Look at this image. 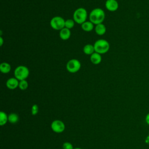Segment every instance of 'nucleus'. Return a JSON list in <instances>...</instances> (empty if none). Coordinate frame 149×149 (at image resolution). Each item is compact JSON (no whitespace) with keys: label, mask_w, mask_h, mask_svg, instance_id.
Returning a JSON list of instances; mask_svg holds the SVG:
<instances>
[{"label":"nucleus","mask_w":149,"mask_h":149,"mask_svg":"<svg viewBox=\"0 0 149 149\" xmlns=\"http://www.w3.org/2000/svg\"><path fill=\"white\" fill-rule=\"evenodd\" d=\"M51 129L56 133H62L65 129V124L63 122L59 120H54L51 123Z\"/></svg>","instance_id":"nucleus-7"},{"label":"nucleus","mask_w":149,"mask_h":149,"mask_svg":"<svg viewBox=\"0 0 149 149\" xmlns=\"http://www.w3.org/2000/svg\"><path fill=\"white\" fill-rule=\"evenodd\" d=\"M29 75V70L27 67L20 65L16 68L14 71V76L18 80H26Z\"/></svg>","instance_id":"nucleus-4"},{"label":"nucleus","mask_w":149,"mask_h":149,"mask_svg":"<svg viewBox=\"0 0 149 149\" xmlns=\"http://www.w3.org/2000/svg\"><path fill=\"white\" fill-rule=\"evenodd\" d=\"M11 70V66L9 63L7 62H2L0 65V70L2 73H8Z\"/></svg>","instance_id":"nucleus-15"},{"label":"nucleus","mask_w":149,"mask_h":149,"mask_svg":"<svg viewBox=\"0 0 149 149\" xmlns=\"http://www.w3.org/2000/svg\"><path fill=\"white\" fill-rule=\"evenodd\" d=\"M65 20L61 16H55L50 20L51 27L55 30H61L65 27Z\"/></svg>","instance_id":"nucleus-5"},{"label":"nucleus","mask_w":149,"mask_h":149,"mask_svg":"<svg viewBox=\"0 0 149 149\" xmlns=\"http://www.w3.org/2000/svg\"><path fill=\"white\" fill-rule=\"evenodd\" d=\"M19 120V116L15 113H11L8 115V121L12 123H16Z\"/></svg>","instance_id":"nucleus-16"},{"label":"nucleus","mask_w":149,"mask_h":149,"mask_svg":"<svg viewBox=\"0 0 149 149\" xmlns=\"http://www.w3.org/2000/svg\"><path fill=\"white\" fill-rule=\"evenodd\" d=\"M8 120V116L3 111H1L0 112V125L3 126L5 125L7 121Z\"/></svg>","instance_id":"nucleus-17"},{"label":"nucleus","mask_w":149,"mask_h":149,"mask_svg":"<svg viewBox=\"0 0 149 149\" xmlns=\"http://www.w3.org/2000/svg\"><path fill=\"white\" fill-rule=\"evenodd\" d=\"M28 82L26 80H23L21 81H19V87L20 88V90H25L28 87Z\"/></svg>","instance_id":"nucleus-19"},{"label":"nucleus","mask_w":149,"mask_h":149,"mask_svg":"<svg viewBox=\"0 0 149 149\" xmlns=\"http://www.w3.org/2000/svg\"><path fill=\"white\" fill-rule=\"evenodd\" d=\"M19 80H18L16 77H11L8 79L6 84L8 88L10 90H13L19 87Z\"/></svg>","instance_id":"nucleus-9"},{"label":"nucleus","mask_w":149,"mask_h":149,"mask_svg":"<svg viewBox=\"0 0 149 149\" xmlns=\"http://www.w3.org/2000/svg\"><path fill=\"white\" fill-rule=\"evenodd\" d=\"M74 23H75V22L74 21L73 19H67L65 20V27L70 30L71 29H72L74 27Z\"/></svg>","instance_id":"nucleus-18"},{"label":"nucleus","mask_w":149,"mask_h":149,"mask_svg":"<svg viewBox=\"0 0 149 149\" xmlns=\"http://www.w3.org/2000/svg\"><path fill=\"white\" fill-rule=\"evenodd\" d=\"M105 6L109 11L115 12L119 8V3L116 0H107Z\"/></svg>","instance_id":"nucleus-8"},{"label":"nucleus","mask_w":149,"mask_h":149,"mask_svg":"<svg viewBox=\"0 0 149 149\" xmlns=\"http://www.w3.org/2000/svg\"><path fill=\"white\" fill-rule=\"evenodd\" d=\"M145 143L147 144H148L149 145V133L148 134V135L146 136V139H145Z\"/></svg>","instance_id":"nucleus-23"},{"label":"nucleus","mask_w":149,"mask_h":149,"mask_svg":"<svg viewBox=\"0 0 149 149\" xmlns=\"http://www.w3.org/2000/svg\"><path fill=\"white\" fill-rule=\"evenodd\" d=\"M87 12L84 8H79L75 10L73 15V19L77 24H83L87 21Z\"/></svg>","instance_id":"nucleus-2"},{"label":"nucleus","mask_w":149,"mask_h":149,"mask_svg":"<svg viewBox=\"0 0 149 149\" xmlns=\"http://www.w3.org/2000/svg\"><path fill=\"white\" fill-rule=\"evenodd\" d=\"M105 12L102 9L99 8H95L89 14V20L94 24L97 25L102 23L105 19Z\"/></svg>","instance_id":"nucleus-1"},{"label":"nucleus","mask_w":149,"mask_h":149,"mask_svg":"<svg viewBox=\"0 0 149 149\" xmlns=\"http://www.w3.org/2000/svg\"><path fill=\"white\" fill-rule=\"evenodd\" d=\"M73 149H81L80 148H73Z\"/></svg>","instance_id":"nucleus-25"},{"label":"nucleus","mask_w":149,"mask_h":149,"mask_svg":"<svg viewBox=\"0 0 149 149\" xmlns=\"http://www.w3.org/2000/svg\"><path fill=\"white\" fill-rule=\"evenodd\" d=\"M63 149H73L72 144L69 142H65L63 144Z\"/></svg>","instance_id":"nucleus-21"},{"label":"nucleus","mask_w":149,"mask_h":149,"mask_svg":"<svg viewBox=\"0 0 149 149\" xmlns=\"http://www.w3.org/2000/svg\"><path fill=\"white\" fill-rule=\"evenodd\" d=\"M94 25V24L89 20V21H86L83 24H81V27L83 31L86 32H90L93 30Z\"/></svg>","instance_id":"nucleus-13"},{"label":"nucleus","mask_w":149,"mask_h":149,"mask_svg":"<svg viewBox=\"0 0 149 149\" xmlns=\"http://www.w3.org/2000/svg\"><path fill=\"white\" fill-rule=\"evenodd\" d=\"M106 27L103 23H100L95 25V31L97 35L102 36L106 33Z\"/></svg>","instance_id":"nucleus-12"},{"label":"nucleus","mask_w":149,"mask_h":149,"mask_svg":"<svg viewBox=\"0 0 149 149\" xmlns=\"http://www.w3.org/2000/svg\"><path fill=\"white\" fill-rule=\"evenodd\" d=\"M109 42L104 39L98 40L94 44L95 52L101 55L107 52L109 49Z\"/></svg>","instance_id":"nucleus-3"},{"label":"nucleus","mask_w":149,"mask_h":149,"mask_svg":"<svg viewBox=\"0 0 149 149\" xmlns=\"http://www.w3.org/2000/svg\"><path fill=\"white\" fill-rule=\"evenodd\" d=\"M71 35V32L70 29H67L66 27L63 28L59 31V37L63 40H68Z\"/></svg>","instance_id":"nucleus-10"},{"label":"nucleus","mask_w":149,"mask_h":149,"mask_svg":"<svg viewBox=\"0 0 149 149\" xmlns=\"http://www.w3.org/2000/svg\"><path fill=\"white\" fill-rule=\"evenodd\" d=\"M145 121H146V123L149 126V112L146 115Z\"/></svg>","instance_id":"nucleus-22"},{"label":"nucleus","mask_w":149,"mask_h":149,"mask_svg":"<svg viewBox=\"0 0 149 149\" xmlns=\"http://www.w3.org/2000/svg\"><path fill=\"white\" fill-rule=\"evenodd\" d=\"M38 105L36 104H34L31 107V114L33 115H35L38 113Z\"/></svg>","instance_id":"nucleus-20"},{"label":"nucleus","mask_w":149,"mask_h":149,"mask_svg":"<svg viewBox=\"0 0 149 149\" xmlns=\"http://www.w3.org/2000/svg\"><path fill=\"white\" fill-rule=\"evenodd\" d=\"M83 52L86 55H91L94 52H95L94 45H92V44H88L85 45L84 47H83Z\"/></svg>","instance_id":"nucleus-14"},{"label":"nucleus","mask_w":149,"mask_h":149,"mask_svg":"<svg viewBox=\"0 0 149 149\" xmlns=\"http://www.w3.org/2000/svg\"><path fill=\"white\" fill-rule=\"evenodd\" d=\"M67 70L72 73H74L78 72L81 68L80 62L76 59H70L66 63Z\"/></svg>","instance_id":"nucleus-6"},{"label":"nucleus","mask_w":149,"mask_h":149,"mask_svg":"<svg viewBox=\"0 0 149 149\" xmlns=\"http://www.w3.org/2000/svg\"><path fill=\"white\" fill-rule=\"evenodd\" d=\"M90 61L93 64L98 65L101 63L102 61V58L101 54L95 52L90 55Z\"/></svg>","instance_id":"nucleus-11"},{"label":"nucleus","mask_w":149,"mask_h":149,"mask_svg":"<svg viewBox=\"0 0 149 149\" xmlns=\"http://www.w3.org/2000/svg\"><path fill=\"white\" fill-rule=\"evenodd\" d=\"M0 41H1V45L2 46L3 45V38L2 37H0Z\"/></svg>","instance_id":"nucleus-24"}]
</instances>
